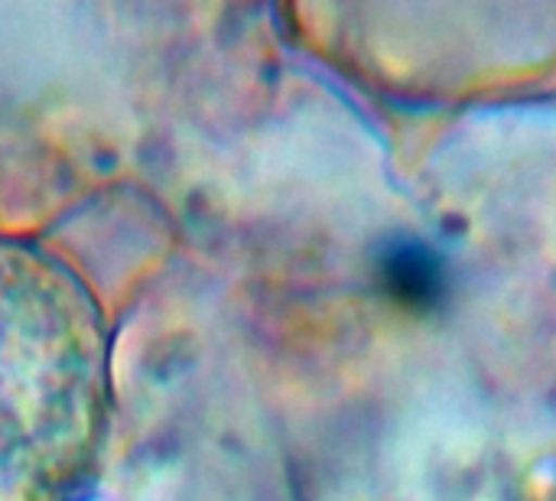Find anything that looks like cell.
<instances>
[{
  "label": "cell",
  "mask_w": 556,
  "mask_h": 501,
  "mask_svg": "<svg viewBox=\"0 0 556 501\" xmlns=\"http://www.w3.org/2000/svg\"><path fill=\"white\" fill-rule=\"evenodd\" d=\"M101 329L72 277L0 251V501H55L85 466Z\"/></svg>",
  "instance_id": "1"
},
{
  "label": "cell",
  "mask_w": 556,
  "mask_h": 501,
  "mask_svg": "<svg viewBox=\"0 0 556 501\" xmlns=\"http://www.w3.org/2000/svg\"><path fill=\"white\" fill-rule=\"evenodd\" d=\"M381 290L417 313L443 306L453 293L450 258L424 238H397L378 258Z\"/></svg>",
  "instance_id": "2"
}]
</instances>
